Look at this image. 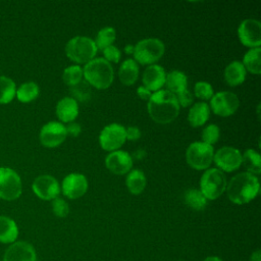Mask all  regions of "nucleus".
Returning <instances> with one entry per match:
<instances>
[{
  "instance_id": "412c9836",
  "label": "nucleus",
  "mask_w": 261,
  "mask_h": 261,
  "mask_svg": "<svg viewBox=\"0 0 261 261\" xmlns=\"http://www.w3.org/2000/svg\"><path fill=\"white\" fill-rule=\"evenodd\" d=\"M210 116V107L205 102H197L189 110L188 121L193 127L204 125Z\"/></svg>"
},
{
  "instance_id": "b1692460",
  "label": "nucleus",
  "mask_w": 261,
  "mask_h": 261,
  "mask_svg": "<svg viewBox=\"0 0 261 261\" xmlns=\"http://www.w3.org/2000/svg\"><path fill=\"white\" fill-rule=\"evenodd\" d=\"M125 185L128 192L133 195L141 194L147 185V178L145 173L140 169L130 170L125 178Z\"/></svg>"
},
{
  "instance_id": "39448f33",
  "label": "nucleus",
  "mask_w": 261,
  "mask_h": 261,
  "mask_svg": "<svg viewBox=\"0 0 261 261\" xmlns=\"http://www.w3.org/2000/svg\"><path fill=\"white\" fill-rule=\"evenodd\" d=\"M165 45L160 39L147 38L139 41L134 46L135 61L143 65L155 64L164 54Z\"/></svg>"
},
{
  "instance_id": "20e7f679",
  "label": "nucleus",
  "mask_w": 261,
  "mask_h": 261,
  "mask_svg": "<svg viewBox=\"0 0 261 261\" xmlns=\"http://www.w3.org/2000/svg\"><path fill=\"white\" fill-rule=\"evenodd\" d=\"M97 51L94 40L85 36L73 37L65 45L66 56L77 64H86L94 59Z\"/></svg>"
},
{
  "instance_id": "c756f323",
  "label": "nucleus",
  "mask_w": 261,
  "mask_h": 261,
  "mask_svg": "<svg viewBox=\"0 0 261 261\" xmlns=\"http://www.w3.org/2000/svg\"><path fill=\"white\" fill-rule=\"evenodd\" d=\"M16 93L14 82L7 76H0V104H7L12 101Z\"/></svg>"
},
{
  "instance_id": "2f4dec72",
  "label": "nucleus",
  "mask_w": 261,
  "mask_h": 261,
  "mask_svg": "<svg viewBox=\"0 0 261 261\" xmlns=\"http://www.w3.org/2000/svg\"><path fill=\"white\" fill-rule=\"evenodd\" d=\"M84 77L83 68L75 64V65H69L63 70L62 73V80L65 85L69 87H75L79 85Z\"/></svg>"
},
{
  "instance_id": "cd10ccee",
  "label": "nucleus",
  "mask_w": 261,
  "mask_h": 261,
  "mask_svg": "<svg viewBox=\"0 0 261 261\" xmlns=\"http://www.w3.org/2000/svg\"><path fill=\"white\" fill-rule=\"evenodd\" d=\"M40 93L39 86L35 82H27L19 86L18 89H16V97L18 101L22 103H29L34 101Z\"/></svg>"
},
{
  "instance_id": "7c9ffc66",
  "label": "nucleus",
  "mask_w": 261,
  "mask_h": 261,
  "mask_svg": "<svg viewBox=\"0 0 261 261\" xmlns=\"http://www.w3.org/2000/svg\"><path fill=\"white\" fill-rule=\"evenodd\" d=\"M115 39H116L115 29L112 27H105L98 32L94 42L96 44L97 49L104 50L106 47L111 46L112 43L115 41Z\"/></svg>"
},
{
  "instance_id": "a878e982",
  "label": "nucleus",
  "mask_w": 261,
  "mask_h": 261,
  "mask_svg": "<svg viewBox=\"0 0 261 261\" xmlns=\"http://www.w3.org/2000/svg\"><path fill=\"white\" fill-rule=\"evenodd\" d=\"M242 164L248 170L247 172L257 176L261 171V157L260 154L254 149H247L242 154Z\"/></svg>"
},
{
  "instance_id": "6e6552de",
  "label": "nucleus",
  "mask_w": 261,
  "mask_h": 261,
  "mask_svg": "<svg viewBox=\"0 0 261 261\" xmlns=\"http://www.w3.org/2000/svg\"><path fill=\"white\" fill-rule=\"evenodd\" d=\"M22 192L20 176L9 167H0V199L12 201Z\"/></svg>"
},
{
  "instance_id": "4468645a",
  "label": "nucleus",
  "mask_w": 261,
  "mask_h": 261,
  "mask_svg": "<svg viewBox=\"0 0 261 261\" xmlns=\"http://www.w3.org/2000/svg\"><path fill=\"white\" fill-rule=\"evenodd\" d=\"M35 195L42 200H54L60 193V186L55 177L49 174L39 175L32 185Z\"/></svg>"
},
{
  "instance_id": "4be33fe9",
  "label": "nucleus",
  "mask_w": 261,
  "mask_h": 261,
  "mask_svg": "<svg viewBox=\"0 0 261 261\" xmlns=\"http://www.w3.org/2000/svg\"><path fill=\"white\" fill-rule=\"evenodd\" d=\"M18 237V227L15 221L4 215H0V243L12 244Z\"/></svg>"
},
{
  "instance_id": "dca6fc26",
  "label": "nucleus",
  "mask_w": 261,
  "mask_h": 261,
  "mask_svg": "<svg viewBox=\"0 0 261 261\" xmlns=\"http://www.w3.org/2000/svg\"><path fill=\"white\" fill-rule=\"evenodd\" d=\"M105 165L112 173L122 175L130 171L133 167V158L126 151H112L106 156Z\"/></svg>"
},
{
  "instance_id": "a19ab883",
  "label": "nucleus",
  "mask_w": 261,
  "mask_h": 261,
  "mask_svg": "<svg viewBox=\"0 0 261 261\" xmlns=\"http://www.w3.org/2000/svg\"><path fill=\"white\" fill-rule=\"evenodd\" d=\"M251 261H261V253L259 250L255 251L252 255H251Z\"/></svg>"
},
{
  "instance_id": "5701e85b",
  "label": "nucleus",
  "mask_w": 261,
  "mask_h": 261,
  "mask_svg": "<svg viewBox=\"0 0 261 261\" xmlns=\"http://www.w3.org/2000/svg\"><path fill=\"white\" fill-rule=\"evenodd\" d=\"M118 76L120 82L125 86L134 85L139 77V65L138 63L132 59H125L118 70Z\"/></svg>"
},
{
  "instance_id": "f257e3e1",
  "label": "nucleus",
  "mask_w": 261,
  "mask_h": 261,
  "mask_svg": "<svg viewBox=\"0 0 261 261\" xmlns=\"http://www.w3.org/2000/svg\"><path fill=\"white\" fill-rule=\"evenodd\" d=\"M148 113L157 123L172 122L179 113V104L174 94L167 90H159L152 94L148 101Z\"/></svg>"
},
{
  "instance_id": "6ab92c4d",
  "label": "nucleus",
  "mask_w": 261,
  "mask_h": 261,
  "mask_svg": "<svg viewBox=\"0 0 261 261\" xmlns=\"http://www.w3.org/2000/svg\"><path fill=\"white\" fill-rule=\"evenodd\" d=\"M56 115L62 122H72L79 115L77 101L72 97H64L56 104Z\"/></svg>"
},
{
  "instance_id": "473e14b6",
  "label": "nucleus",
  "mask_w": 261,
  "mask_h": 261,
  "mask_svg": "<svg viewBox=\"0 0 261 261\" xmlns=\"http://www.w3.org/2000/svg\"><path fill=\"white\" fill-rule=\"evenodd\" d=\"M219 136H220V129H219L218 125H216L214 123H211V124H208L207 126H205L201 133L202 142L207 145H210V146L217 143Z\"/></svg>"
},
{
  "instance_id": "ddd939ff",
  "label": "nucleus",
  "mask_w": 261,
  "mask_h": 261,
  "mask_svg": "<svg viewBox=\"0 0 261 261\" xmlns=\"http://www.w3.org/2000/svg\"><path fill=\"white\" fill-rule=\"evenodd\" d=\"M67 137L65 125L58 121H49L40 130V142L46 148H55L61 145Z\"/></svg>"
},
{
  "instance_id": "72a5a7b5",
  "label": "nucleus",
  "mask_w": 261,
  "mask_h": 261,
  "mask_svg": "<svg viewBox=\"0 0 261 261\" xmlns=\"http://www.w3.org/2000/svg\"><path fill=\"white\" fill-rule=\"evenodd\" d=\"M194 94L201 100H209L214 95V92L212 86L209 83L200 81L194 86Z\"/></svg>"
},
{
  "instance_id": "58836bf2",
  "label": "nucleus",
  "mask_w": 261,
  "mask_h": 261,
  "mask_svg": "<svg viewBox=\"0 0 261 261\" xmlns=\"http://www.w3.org/2000/svg\"><path fill=\"white\" fill-rule=\"evenodd\" d=\"M65 128H66V134L71 136V137H77L81 134V132H82L81 125L79 123H76V122H73V121L69 122L65 126Z\"/></svg>"
},
{
  "instance_id": "ea45409f",
  "label": "nucleus",
  "mask_w": 261,
  "mask_h": 261,
  "mask_svg": "<svg viewBox=\"0 0 261 261\" xmlns=\"http://www.w3.org/2000/svg\"><path fill=\"white\" fill-rule=\"evenodd\" d=\"M152 92L149 91L147 88H145L144 86H140L138 87L137 89V95L142 99V100H145V101H149V99L151 98L152 96Z\"/></svg>"
},
{
  "instance_id": "a211bd4d",
  "label": "nucleus",
  "mask_w": 261,
  "mask_h": 261,
  "mask_svg": "<svg viewBox=\"0 0 261 261\" xmlns=\"http://www.w3.org/2000/svg\"><path fill=\"white\" fill-rule=\"evenodd\" d=\"M166 72L164 68L158 64H152L147 66V68L144 70L142 82L145 88L155 93L164 86Z\"/></svg>"
},
{
  "instance_id": "7ed1b4c3",
  "label": "nucleus",
  "mask_w": 261,
  "mask_h": 261,
  "mask_svg": "<svg viewBox=\"0 0 261 261\" xmlns=\"http://www.w3.org/2000/svg\"><path fill=\"white\" fill-rule=\"evenodd\" d=\"M85 80L98 90L108 89L114 80L112 65L104 58H94L83 68Z\"/></svg>"
},
{
  "instance_id": "c85d7f7f",
  "label": "nucleus",
  "mask_w": 261,
  "mask_h": 261,
  "mask_svg": "<svg viewBox=\"0 0 261 261\" xmlns=\"http://www.w3.org/2000/svg\"><path fill=\"white\" fill-rule=\"evenodd\" d=\"M184 199L189 207L197 211H201L207 206V199L203 196L200 190L197 189H190L186 191Z\"/></svg>"
},
{
  "instance_id": "f3484780",
  "label": "nucleus",
  "mask_w": 261,
  "mask_h": 261,
  "mask_svg": "<svg viewBox=\"0 0 261 261\" xmlns=\"http://www.w3.org/2000/svg\"><path fill=\"white\" fill-rule=\"evenodd\" d=\"M3 261H37V254L33 245L25 241H17L6 249Z\"/></svg>"
},
{
  "instance_id": "9d476101",
  "label": "nucleus",
  "mask_w": 261,
  "mask_h": 261,
  "mask_svg": "<svg viewBox=\"0 0 261 261\" xmlns=\"http://www.w3.org/2000/svg\"><path fill=\"white\" fill-rule=\"evenodd\" d=\"M239 106L240 101L238 96L232 92L223 91L212 96L209 107L214 114L221 117H227L232 115L238 110Z\"/></svg>"
},
{
  "instance_id": "1a4fd4ad",
  "label": "nucleus",
  "mask_w": 261,
  "mask_h": 261,
  "mask_svg": "<svg viewBox=\"0 0 261 261\" xmlns=\"http://www.w3.org/2000/svg\"><path fill=\"white\" fill-rule=\"evenodd\" d=\"M126 141L125 127L118 123H110L102 128L99 135V143L105 151H116Z\"/></svg>"
},
{
  "instance_id": "f704fd0d",
  "label": "nucleus",
  "mask_w": 261,
  "mask_h": 261,
  "mask_svg": "<svg viewBox=\"0 0 261 261\" xmlns=\"http://www.w3.org/2000/svg\"><path fill=\"white\" fill-rule=\"evenodd\" d=\"M52 210L57 217H66L69 212L68 204L61 198H55L52 200Z\"/></svg>"
},
{
  "instance_id": "4c0bfd02",
  "label": "nucleus",
  "mask_w": 261,
  "mask_h": 261,
  "mask_svg": "<svg viewBox=\"0 0 261 261\" xmlns=\"http://www.w3.org/2000/svg\"><path fill=\"white\" fill-rule=\"evenodd\" d=\"M125 137L126 140L137 141L141 138V130L137 126H128L127 128H125Z\"/></svg>"
},
{
  "instance_id": "e433bc0d",
  "label": "nucleus",
  "mask_w": 261,
  "mask_h": 261,
  "mask_svg": "<svg viewBox=\"0 0 261 261\" xmlns=\"http://www.w3.org/2000/svg\"><path fill=\"white\" fill-rule=\"evenodd\" d=\"M175 97H176V99H177L178 104H179L181 107H189V106H191V105L193 104L194 98H193V95L191 94V92H190L188 89H186V90H184V91L177 93V94L175 95Z\"/></svg>"
},
{
  "instance_id": "393cba45",
  "label": "nucleus",
  "mask_w": 261,
  "mask_h": 261,
  "mask_svg": "<svg viewBox=\"0 0 261 261\" xmlns=\"http://www.w3.org/2000/svg\"><path fill=\"white\" fill-rule=\"evenodd\" d=\"M188 77L187 75L179 70H172L166 74L165 79V86L167 91L176 95L177 93L187 89Z\"/></svg>"
},
{
  "instance_id": "aec40b11",
  "label": "nucleus",
  "mask_w": 261,
  "mask_h": 261,
  "mask_svg": "<svg viewBox=\"0 0 261 261\" xmlns=\"http://www.w3.org/2000/svg\"><path fill=\"white\" fill-rule=\"evenodd\" d=\"M247 70L241 61L230 62L224 69V81L230 87H237L246 80Z\"/></svg>"
},
{
  "instance_id": "c9c22d12",
  "label": "nucleus",
  "mask_w": 261,
  "mask_h": 261,
  "mask_svg": "<svg viewBox=\"0 0 261 261\" xmlns=\"http://www.w3.org/2000/svg\"><path fill=\"white\" fill-rule=\"evenodd\" d=\"M102 52H103L104 59L106 61H108L109 63L110 62H114V63H118L119 62L120 56H121V52H120V50L116 46H114V45L108 46L104 50H102Z\"/></svg>"
},
{
  "instance_id": "bb28decb",
  "label": "nucleus",
  "mask_w": 261,
  "mask_h": 261,
  "mask_svg": "<svg viewBox=\"0 0 261 261\" xmlns=\"http://www.w3.org/2000/svg\"><path fill=\"white\" fill-rule=\"evenodd\" d=\"M260 55L261 49L260 47L251 48L246 52L243 57V65L246 70L250 71L253 74H260L261 65H260Z\"/></svg>"
},
{
  "instance_id": "79ce46f5",
  "label": "nucleus",
  "mask_w": 261,
  "mask_h": 261,
  "mask_svg": "<svg viewBox=\"0 0 261 261\" xmlns=\"http://www.w3.org/2000/svg\"><path fill=\"white\" fill-rule=\"evenodd\" d=\"M124 52L126 53V54H133L134 53V45H126L125 47H124Z\"/></svg>"
},
{
  "instance_id": "9b49d317",
  "label": "nucleus",
  "mask_w": 261,
  "mask_h": 261,
  "mask_svg": "<svg viewBox=\"0 0 261 261\" xmlns=\"http://www.w3.org/2000/svg\"><path fill=\"white\" fill-rule=\"evenodd\" d=\"M213 161L222 172H232L242 165V153L237 148L224 146L214 153Z\"/></svg>"
},
{
  "instance_id": "f03ea898",
  "label": "nucleus",
  "mask_w": 261,
  "mask_h": 261,
  "mask_svg": "<svg viewBox=\"0 0 261 261\" xmlns=\"http://www.w3.org/2000/svg\"><path fill=\"white\" fill-rule=\"evenodd\" d=\"M228 199L237 204L243 205L255 199L259 193L260 185L258 177L247 171L240 172L231 177L226 185Z\"/></svg>"
},
{
  "instance_id": "f8f14e48",
  "label": "nucleus",
  "mask_w": 261,
  "mask_h": 261,
  "mask_svg": "<svg viewBox=\"0 0 261 261\" xmlns=\"http://www.w3.org/2000/svg\"><path fill=\"white\" fill-rule=\"evenodd\" d=\"M240 42L249 48H257L261 45V23L254 18L243 20L238 28Z\"/></svg>"
},
{
  "instance_id": "0eeeda50",
  "label": "nucleus",
  "mask_w": 261,
  "mask_h": 261,
  "mask_svg": "<svg viewBox=\"0 0 261 261\" xmlns=\"http://www.w3.org/2000/svg\"><path fill=\"white\" fill-rule=\"evenodd\" d=\"M213 147L203 142L192 143L186 151L187 163L197 170L207 169L213 161Z\"/></svg>"
},
{
  "instance_id": "423d86ee",
  "label": "nucleus",
  "mask_w": 261,
  "mask_h": 261,
  "mask_svg": "<svg viewBox=\"0 0 261 261\" xmlns=\"http://www.w3.org/2000/svg\"><path fill=\"white\" fill-rule=\"evenodd\" d=\"M226 177L218 168H209L204 171L200 179V192L207 200H216L226 189Z\"/></svg>"
},
{
  "instance_id": "37998d69",
  "label": "nucleus",
  "mask_w": 261,
  "mask_h": 261,
  "mask_svg": "<svg viewBox=\"0 0 261 261\" xmlns=\"http://www.w3.org/2000/svg\"><path fill=\"white\" fill-rule=\"evenodd\" d=\"M204 261H222V260L216 256H209L206 259H204Z\"/></svg>"
},
{
  "instance_id": "2eb2a0df",
  "label": "nucleus",
  "mask_w": 261,
  "mask_h": 261,
  "mask_svg": "<svg viewBox=\"0 0 261 261\" xmlns=\"http://www.w3.org/2000/svg\"><path fill=\"white\" fill-rule=\"evenodd\" d=\"M61 190L63 195L68 199H79L87 193V177L81 173H69L63 178Z\"/></svg>"
}]
</instances>
